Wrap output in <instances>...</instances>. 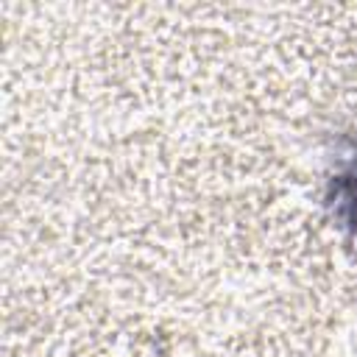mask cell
Here are the masks:
<instances>
[{"instance_id": "cell-1", "label": "cell", "mask_w": 357, "mask_h": 357, "mask_svg": "<svg viewBox=\"0 0 357 357\" xmlns=\"http://www.w3.org/2000/svg\"><path fill=\"white\" fill-rule=\"evenodd\" d=\"M329 204L337 223L357 237V151L343 162L329 184Z\"/></svg>"}]
</instances>
